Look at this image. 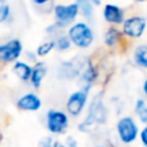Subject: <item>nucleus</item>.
<instances>
[{"instance_id":"f257e3e1","label":"nucleus","mask_w":147,"mask_h":147,"mask_svg":"<svg viewBox=\"0 0 147 147\" xmlns=\"http://www.w3.org/2000/svg\"><path fill=\"white\" fill-rule=\"evenodd\" d=\"M107 119V109L105 106L103 101V93L99 92L92 98L90 103L88 107V114L86 117L80 125H79V130L80 132H89L94 127L101 125L106 121Z\"/></svg>"},{"instance_id":"f03ea898","label":"nucleus","mask_w":147,"mask_h":147,"mask_svg":"<svg viewBox=\"0 0 147 147\" xmlns=\"http://www.w3.org/2000/svg\"><path fill=\"white\" fill-rule=\"evenodd\" d=\"M67 35L71 39L72 45L80 51L89 49L96 41V32L86 21H76L67 28Z\"/></svg>"},{"instance_id":"7ed1b4c3","label":"nucleus","mask_w":147,"mask_h":147,"mask_svg":"<svg viewBox=\"0 0 147 147\" xmlns=\"http://www.w3.org/2000/svg\"><path fill=\"white\" fill-rule=\"evenodd\" d=\"M79 16H80V8L76 1L57 3L53 10L54 22L58 23L65 30H67L70 26L78 21Z\"/></svg>"},{"instance_id":"20e7f679","label":"nucleus","mask_w":147,"mask_h":147,"mask_svg":"<svg viewBox=\"0 0 147 147\" xmlns=\"http://www.w3.org/2000/svg\"><path fill=\"white\" fill-rule=\"evenodd\" d=\"M88 57L75 56L70 59H65L57 67V76L62 80H79L83 72Z\"/></svg>"},{"instance_id":"39448f33","label":"nucleus","mask_w":147,"mask_h":147,"mask_svg":"<svg viewBox=\"0 0 147 147\" xmlns=\"http://www.w3.org/2000/svg\"><path fill=\"white\" fill-rule=\"evenodd\" d=\"M129 41L123 34L121 28L117 26H107L102 35V43L110 52H125Z\"/></svg>"},{"instance_id":"423d86ee","label":"nucleus","mask_w":147,"mask_h":147,"mask_svg":"<svg viewBox=\"0 0 147 147\" xmlns=\"http://www.w3.org/2000/svg\"><path fill=\"white\" fill-rule=\"evenodd\" d=\"M120 28L128 40H138L145 35L147 30V18L142 14H130L120 26Z\"/></svg>"},{"instance_id":"0eeeda50","label":"nucleus","mask_w":147,"mask_h":147,"mask_svg":"<svg viewBox=\"0 0 147 147\" xmlns=\"http://www.w3.org/2000/svg\"><path fill=\"white\" fill-rule=\"evenodd\" d=\"M25 54L23 43L18 38H10L0 44V61L3 65H13Z\"/></svg>"},{"instance_id":"6e6552de","label":"nucleus","mask_w":147,"mask_h":147,"mask_svg":"<svg viewBox=\"0 0 147 147\" xmlns=\"http://www.w3.org/2000/svg\"><path fill=\"white\" fill-rule=\"evenodd\" d=\"M45 124L52 134H63L70 125V115L62 110L51 109L47 112Z\"/></svg>"},{"instance_id":"1a4fd4ad","label":"nucleus","mask_w":147,"mask_h":147,"mask_svg":"<svg viewBox=\"0 0 147 147\" xmlns=\"http://www.w3.org/2000/svg\"><path fill=\"white\" fill-rule=\"evenodd\" d=\"M116 132L117 137L125 145H130L137 140L140 134L137 121L132 116H123L116 123Z\"/></svg>"},{"instance_id":"9d476101","label":"nucleus","mask_w":147,"mask_h":147,"mask_svg":"<svg viewBox=\"0 0 147 147\" xmlns=\"http://www.w3.org/2000/svg\"><path fill=\"white\" fill-rule=\"evenodd\" d=\"M89 93H90V90L80 88L70 94L66 101V112L70 116L78 117L83 114L89 101Z\"/></svg>"},{"instance_id":"9b49d317","label":"nucleus","mask_w":147,"mask_h":147,"mask_svg":"<svg viewBox=\"0 0 147 147\" xmlns=\"http://www.w3.org/2000/svg\"><path fill=\"white\" fill-rule=\"evenodd\" d=\"M102 17L109 26H120L127 20V10L114 3H106L102 8Z\"/></svg>"},{"instance_id":"f8f14e48","label":"nucleus","mask_w":147,"mask_h":147,"mask_svg":"<svg viewBox=\"0 0 147 147\" xmlns=\"http://www.w3.org/2000/svg\"><path fill=\"white\" fill-rule=\"evenodd\" d=\"M99 78V66L93 61L92 57H88V61L85 63L83 72H81L80 78H79V84H80V88L88 89L92 90L93 85L96 84V81Z\"/></svg>"},{"instance_id":"ddd939ff","label":"nucleus","mask_w":147,"mask_h":147,"mask_svg":"<svg viewBox=\"0 0 147 147\" xmlns=\"http://www.w3.org/2000/svg\"><path fill=\"white\" fill-rule=\"evenodd\" d=\"M41 98L38 96L36 93H25L17 99L16 106L18 110L21 111H30V112H35L39 111L41 109Z\"/></svg>"},{"instance_id":"4468645a","label":"nucleus","mask_w":147,"mask_h":147,"mask_svg":"<svg viewBox=\"0 0 147 147\" xmlns=\"http://www.w3.org/2000/svg\"><path fill=\"white\" fill-rule=\"evenodd\" d=\"M47 74H48V66L44 61H39L35 65H32V75L30 79L31 86L34 89L41 88V84H43Z\"/></svg>"},{"instance_id":"2eb2a0df","label":"nucleus","mask_w":147,"mask_h":147,"mask_svg":"<svg viewBox=\"0 0 147 147\" xmlns=\"http://www.w3.org/2000/svg\"><path fill=\"white\" fill-rule=\"evenodd\" d=\"M12 72L17 76L18 80L22 83H30L31 75H32V65L27 61H17L12 65Z\"/></svg>"},{"instance_id":"dca6fc26","label":"nucleus","mask_w":147,"mask_h":147,"mask_svg":"<svg viewBox=\"0 0 147 147\" xmlns=\"http://www.w3.org/2000/svg\"><path fill=\"white\" fill-rule=\"evenodd\" d=\"M133 62L141 69L147 70V44H140L134 47L132 53Z\"/></svg>"},{"instance_id":"f3484780","label":"nucleus","mask_w":147,"mask_h":147,"mask_svg":"<svg viewBox=\"0 0 147 147\" xmlns=\"http://www.w3.org/2000/svg\"><path fill=\"white\" fill-rule=\"evenodd\" d=\"M79 4L80 8V16L84 18L86 22H92L94 20V14H96V5L90 1V0H75Z\"/></svg>"},{"instance_id":"a211bd4d","label":"nucleus","mask_w":147,"mask_h":147,"mask_svg":"<svg viewBox=\"0 0 147 147\" xmlns=\"http://www.w3.org/2000/svg\"><path fill=\"white\" fill-rule=\"evenodd\" d=\"M53 40H54V43H56V51L58 52V53H66V52L71 51V48L74 47L71 39L67 35V30L62 31Z\"/></svg>"},{"instance_id":"6ab92c4d","label":"nucleus","mask_w":147,"mask_h":147,"mask_svg":"<svg viewBox=\"0 0 147 147\" xmlns=\"http://www.w3.org/2000/svg\"><path fill=\"white\" fill-rule=\"evenodd\" d=\"M53 51H56V43H54L53 39H47V40L41 41L35 49L36 54H38V57L40 59L45 58V57L49 56Z\"/></svg>"},{"instance_id":"aec40b11","label":"nucleus","mask_w":147,"mask_h":147,"mask_svg":"<svg viewBox=\"0 0 147 147\" xmlns=\"http://www.w3.org/2000/svg\"><path fill=\"white\" fill-rule=\"evenodd\" d=\"M36 9H39V12L41 14H53L54 7L57 3H54V0H31Z\"/></svg>"},{"instance_id":"412c9836","label":"nucleus","mask_w":147,"mask_h":147,"mask_svg":"<svg viewBox=\"0 0 147 147\" xmlns=\"http://www.w3.org/2000/svg\"><path fill=\"white\" fill-rule=\"evenodd\" d=\"M13 17V10L8 0H0V23L10 22Z\"/></svg>"},{"instance_id":"4be33fe9","label":"nucleus","mask_w":147,"mask_h":147,"mask_svg":"<svg viewBox=\"0 0 147 147\" xmlns=\"http://www.w3.org/2000/svg\"><path fill=\"white\" fill-rule=\"evenodd\" d=\"M134 112L142 123L147 125V101L145 98H138L134 105Z\"/></svg>"},{"instance_id":"5701e85b","label":"nucleus","mask_w":147,"mask_h":147,"mask_svg":"<svg viewBox=\"0 0 147 147\" xmlns=\"http://www.w3.org/2000/svg\"><path fill=\"white\" fill-rule=\"evenodd\" d=\"M62 31H65V28H62L58 23H56L53 21V22L49 23L45 27V35L48 36V39H54L57 35H59Z\"/></svg>"},{"instance_id":"b1692460","label":"nucleus","mask_w":147,"mask_h":147,"mask_svg":"<svg viewBox=\"0 0 147 147\" xmlns=\"http://www.w3.org/2000/svg\"><path fill=\"white\" fill-rule=\"evenodd\" d=\"M25 61H27L28 63H31V65H35L36 62H39L40 61V58L38 57V54H36V52L35 51H25Z\"/></svg>"},{"instance_id":"393cba45","label":"nucleus","mask_w":147,"mask_h":147,"mask_svg":"<svg viewBox=\"0 0 147 147\" xmlns=\"http://www.w3.org/2000/svg\"><path fill=\"white\" fill-rule=\"evenodd\" d=\"M54 141H53V138L52 137H44L43 140L39 142V145L38 147H54Z\"/></svg>"},{"instance_id":"a878e982","label":"nucleus","mask_w":147,"mask_h":147,"mask_svg":"<svg viewBox=\"0 0 147 147\" xmlns=\"http://www.w3.org/2000/svg\"><path fill=\"white\" fill-rule=\"evenodd\" d=\"M140 138H141V143L145 147H147V125H145V128L140 132Z\"/></svg>"},{"instance_id":"bb28decb","label":"nucleus","mask_w":147,"mask_h":147,"mask_svg":"<svg viewBox=\"0 0 147 147\" xmlns=\"http://www.w3.org/2000/svg\"><path fill=\"white\" fill-rule=\"evenodd\" d=\"M65 145L67 147H78V141H76L75 137H67L66 138V142H65Z\"/></svg>"},{"instance_id":"cd10ccee","label":"nucleus","mask_w":147,"mask_h":147,"mask_svg":"<svg viewBox=\"0 0 147 147\" xmlns=\"http://www.w3.org/2000/svg\"><path fill=\"white\" fill-rule=\"evenodd\" d=\"M142 92H143V94H145V97L147 99V78L145 79V81H143V84H142Z\"/></svg>"},{"instance_id":"c85d7f7f","label":"nucleus","mask_w":147,"mask_h":147,"mask_svg":"<svg viewBox=\"0 0 147 147\" xmlns=\"http://www.w3.org/2000/svg\"><path fill=\"white\" fill-rule=\"evenodd\" d=\"M54 147H67L66 145H63V143H61V142H58V141H57L56 143H54Z\"/></svg>"},{"instance_id":"c756f323","label":"nucleus","mask_w":147,"mask_h":147,"mask_svg":"<svg viewBox=\"0 0 147 147\" xmlns=\"http://www.w3.org/2000/svg\"><path fill=\"white\" fill-rule=\"evenodd\" d=\"M134 3H137V4H145V3H147V0H133Z\"/></svg>"},{"instance_id":"7c9ffc66","label":"nucleus","mask_w":147,"mask_h":147,"mask_svg":"<svg viewBox=\"0 0 147 147\" xmlns=\"http://www.w3.org/2000/svg\"><path fill=\"white\" fill-rule=\"evenodd\" d=\"M94 5H101V0H90Z\"/></svg>"},{"instance_id":"2f4dec72","label":"nucleus","mask_w":147,"mask_h":147,"mask_svg":"<svg viewBox=\"0 0 147 147\" xmlns=\"http://www.w3.org/2000/svg\"><path fill=\"white\" fill-rule=\"evenodd\" d=\"M98 147H106V146H98Z\"/></svg>"}]
</instances>
